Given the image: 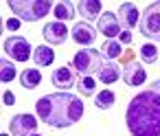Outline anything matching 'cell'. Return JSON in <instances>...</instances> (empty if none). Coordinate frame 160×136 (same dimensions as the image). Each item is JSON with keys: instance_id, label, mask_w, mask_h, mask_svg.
I'll return each mask as SVG.
<instances>
[{"instance_id": "cell-1", "label": "cell", "mask_w": 160, "mask_h": 136, "mask_svg": "<svg viewBox=\"0 0 160 136\" xmlns=\"http://www.w3.org/2000/svg\"><path fill=\"white\" fill-rule=\"evenodd\" d=\"M125 123L132 136H160V79L129 101Z\"/></svg>"}, {"instance_id": "cell-2", "label": "cell", "mask_w": 160, "mask_h": 136, "mask_svg": "<svg viewBox=\"0 0 160 136\" xmlns=\"http://www.w3.org/2000/svg\"><path fill=\"white\" fill-rule=\"evenodd\" d=\"M35 112L46 125L64 129L75 125L83 116V101H79V97L70 92H53L38 99Z\"/></svg>"}, {"instance_id": "cell-3", "label": "cell", "mask_w": 160, "mask_h": 136, "mask_svg": "<svg viewBox=\"0 0 160 136\" xmlns=\"http://www.w3.org/2000/svg\"><path fill=\"white\" fill-rule=\"evenodd\" d=\"M9 9L22 22H40L53 11V5L51 0H9Z\"/></svg>"}, {"instance_id": "cell-4", "label": "cell", "mask_w": 160, "mask_h": 136, "mask_svg": "<svg viewBox=\"0 0 160 136\" xmlns=\"http://www.w3.org/2000/svg\"><path fill=\"white\" fill-rule=\"evenodd\" d=\"M70 66L81 77H92V75H99V70L103 68V55L97 48H81L75 53Z\"/></svg>"}, {"instance_id": "cell-5", "label": "cell", "mask_w": 160, "mask_h": 136, "mask_svg": "<svg viewBox=\"0 0 160 136\" xmlns=\"http://www.w3.org/2000/svg\"><path fill=\"white\" fill-rule=\"evenodd\" d=\"M138 31H140L142 38L153 40V42H160V0H158V3L147 5V9L140 16Z\"/></svg>"}, {"instance_id": "cell-6", "label": "cell", "mask_w": 160, "mask_h": 136, "mask_svg": "<svg viewBox=\"0 0 160 136\" xmlns=\"http://www.w3.org/2000/svg\"><path fill=\"white\" fill-rule=\"evenodd\" d=\"M2 51H5V55H9L13 62H27V59L31 57V44H29V40L22 38V35H11V38H7L5 44H2Z\"/></svg>"}, {"instance_id": "cell-7", "label": "cell", "mask_w": 160, "mask_h": 136, "mask_svg": "<svg viewBox=\"0 0 160 136\" xmlns=\"http://www.w3.org/2000/svg\"><path fill=\"white\" fill-rule=\"evenodd\" d=\"M38 129V118L31 114H16L9 123L11 136H31Z\"/></svg>"}, {"instance_id": "cell-8", "label": "cell", "mask_w": 160, "mask_h": 136, "mask_svg": "<svg viewBox=\"0 0 160 136\" xmlns=\"http://www.w3.org/2000/svg\"><path fill=\"white\" fill-rule=\"evenodd\" d=\"M51 81H53V86H55V88H59V92H68L72 86H77L75 68H72L70 64L55 68V70H53V75H51Z\"/></svg>"}, {"instance_id": "cell-9", "label": "cell", "mask_w": 160, "mask_h": 136, "mask_svg": "<svg viewBox=\"0 0 160 136\" xmlns=\"http://www.w3.org/2000/svg\"><path fill=\"white\" fill-rule=\"evenodd\" d=\"M121 22H118V16L112 13V11H103L101 18H99V31L101 35H105L108 40H114V38H121Z\"/></svg>"}, {"instance_id": "cell-10", "label": "cell", "mask_w": 160, "mask_h": 136, "mask_svg": "<svg viewBox=\"0 0 160 136\" xmlns=\"http://www.w3.org/2000/svg\"><path fill=\"white\" fill-rule=\"evenodd\" d=\"M42 38L48 42V44H53V46H59V44H64L66 42V38H68V29H66V24L64 22H48L44 29H42Z\"/></svg>"}, {"instance_id": "cell-11", "label": "cell", "mask_w": 160, "mask_h": 136, "mask_svg": "<svg viewBox=\"0 0 160 136\" xmlns=\"http://www.w3.org/2000/svg\"><path fill=\"white\" fill-rule=\"evenodd\" d=\"M70 35L75 40V44H79V46H92L97 40V31L90 27V22H77L72 27Z\"/></svg>"}, {"instance_id": "cell-12", "label": "cell", "mask_w": 160, "mask_h": 136, "mask_svg": "<svg viewBox=\"0 0 160 136\" xmlns=\"http://www.w3.org/2000/svg\"><path fill=\"white\" fill-rule=\"evenodd\" d=\"M123 79H125V83L132 86V88L142 86L145 79H147L145 66H140L138 62H129V64H125V68H123Z\"/></svg>"}, {"instance_id": "cell-13", "label": "cell", "mask_w": 160, "mask_h": 136, "mask_svg": "<svg viewBox=\"0 0 160 136\" xmlns=\"http://www.w3.org/2000/svg\"><path fill=\"white\" fill-rule=\"evenodd\" d=\"M138 13H140V11L136 9L134 3H123L121 9H118V22H121V27H123L125 31H129V29H134L136 24H140V16H138Z\"/></svg>"}, {"instance_id": "cell-14", "label": "cell", "mask_w": 160, "mask_h": 136, "mask_svg": "<svg viewBox=\"0 0 160 136\" xmlns=\"http://www.w3.org/2000/svg\"><path fill=\"white\" fill-rule=\"evenodd\" d=\"M77 9L83 16L86 22H92V20L99 22V18H101V3L99 0H81V3L77 5Z\"/></svg>"}, {"instance_id": "cell-15", "label": "cell", "mask_w": 160, "mask_h": 136, "mask_svg": "<svg viewBox=\"0 0 160 136\" xmlns=\"http://www.w3.org/2000/svg\"><path fill=\"white\" fill-rule=\"evenodd\" d=\"M99 81L101 83H105V86H110V83H116L118 81V77H123V73L118 70V66L114 64V62H108V64H103V68L99 70Z\"/></svg>"}, {"instance_id": "cell-16", "label": "cell", "mask_w": 160, "mask_h": 136, "mask_svg": "<svg viewBox=\"0 0 160 136\" xmlns=\"http://www.w3.org/2000/svg\"><path fill=\"white\" fill-rule=\"evenodd\" d=\"M40 81H42L40 68H24V70L20 73V83H22L24 90H35V88L40 86Z\"/></svg>"}, {"instance_id": "cell-17", "label": "cell", "mask_w": 160, "mask_h": 136, "mask_svg": "<svg viewBox=\"0 0 160 136\" xmlns=\"http://www.w3.org/2000/svg\"><path fill=\"white\" fill-rule=\"evenodd\" d=\"M33 62H35V66H51L55 62V51L51 46H35Z\"/></svg>"}, {"instance_id": "cell-18", "label": "cell", "mask_w": 160, "mask_h": 136, "mask_svg": "<svg viewBox=\"0 0 160 136\" xmlns=\"http://www.w3.org/2000/svg\"><path fill=\"white\" fill-rule=\"evenodd\" d=\"M53 16L57 18V22H68V20H72L75 18V7H72V3H55L53 5Z\"/></svg>"}, {"instance_id": "cell-19", "label": "cell", "mask_w": 160, "mask_h": 136, "mask_svg": "<svg viewBox=\"0 0 160 136\" xmlns=\"http://www.w3.org/2000/svg\"><path fill=\"white\" fill-rule=\"evenodd\" d=\"M101 55H103L105 59H116V57H121V55H123L121 42H118V40H108V42L101 46Z\"/></svg>"}, {"instance_id": "cell-20", "label": "cell", "mask_w": 160, "mask_h": 136, "mask_svg": "<svg viewBox=\"0 0 160 136\" xmlns=\"http://www.w3.org/2000/svg\"><path fill=\"white\" fill-rule=\"evenodd\" d=\"M114 101H116V94H114L112 90H101V92L94 97V105H97L99 110H110V108L114 105Z\"/></svg>"}, {"instance_id": "cell-21", "label": "cell", "mask_w": 160, "mask_h": 136, "mask_svg": "<svg viewBox=\"0 0 160 136\" xmlns=\"http://www.w3.org/2000/svg\"><path fill=\"white\" fill-rule=\"evenodd\" d=\"M16 66H13V62H9V59H0V81L2 83H9V81H13L16 79Z\"/></svg>"}, {"instance_id": "cell-22", "label": "cell", "mask_w": 160, "mask_h": 136, "mask_svg": "<svg viewBox=\"0 0 160 136\" xmlns=\"http://www.w3.org/2000/svg\"><path fill=\"white\" fill-rule=\"evenodd\" d=\"M77 90H79L83 97H92V94L97 92V83H94L92 77H81V79L77 81Z\"/></svg>"}, {"instance_id": "cell-23", "label": "cell", "mask_w": 160, "mask_h": 136, "mask_svg": "<svg viewBox=\"0 0 160 136\" xmlns=\"http://www.w3.org/2000/svg\"><path fill=\"white\" fill-rule=\"evenodd\" d=\"M140 59H142L145 64H153V62L158 59V48H156L153 44H142V46H140Z\"/></svg>"}, {"instance_id": "cell-24", "label": "cell", "mask_w": 160, "mask_h": 136, "mask_svg": "<svg viewBox=\"0 0 160 136\" xmlns=\"http://www.w3.org/2000/svg\"><path fill=\"white\" fill-rule=\"evenodd\" d=\"M2 99H5V105H13V103H16V94L9 92V90L2 92Z\"/></svg>"}, {"instance_id": "cell-25", "label": "cell", "mask_w": 160, "mask_h": 136, "mask_svg": "<svg viewBox=\"0 0 160 136\" xmlns=\"http://www.w3.org/2000/svg\"><path fill=\"white\" fill-rule=\"evenodd\" d=\"M7 29H9V31H18V29H20V20H16V18L7 20Z\"/></svg>"}, {"instance_id": "cell-26", "label": "cell", "mask_w": 160, "mask_h": 136, "mask_svg": "<svg viewBox=\"0 0 160 136\" xmlns=\"http://www.w3.org/2000/svg\"><path fill=\"white\" fill-rule=\"evenodd\" d=\"M118 42H121V44H129V42H132V33H129V31H123L121 38H118Z\"/></svg>"}, {"instance_id": "cell-27", "label": "cell", "mask_w": 160, "mask_h": 136, "mask_svg": "<svg viewBox=\"0 0 160 136\" xmlns=\"http://www.w3.org/2000/svg\"><path fill=\"white\" fill-rule=\"evenodd\" d=\"M31 136H42V134H38V132H35V134H31Z\"/></svg>"}, {"instance_id": "cell-28", "label": "cell", "mask_w": 160, "mask_h": 136, "mask_svg": "<svg viewBox=\"0 0 160 136\" xmlns=\"http://www.w3.org/2000/svg\"><path fill=\"white\" fill-rule=\"evenodd\" d=\"M2 136H7V134H2Z\"/></svg>"}]
</instances>
